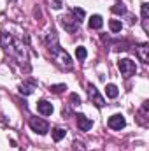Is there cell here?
<instances>
[{
  "label": "cell",
  "instance_id": "obj_6",
  "mask_svg": "<svg viewBox=\"0 0 149 151\" xmlns=\"http://www.w3.org/2000/svg\"><path fill=\"white\" fill-rule=\"evenodd\" d=\"M125 125H126V119L121 114H114L109 118V127L112 130H121V128H125Z\"/></svg>",
  "mask_w": 149,
  "mask_h": 151
},
{
  "label": "cell",
  "instance_id": "obj_19",
  "mask_svg": "<svg viewBox=\"0 0 149 151\" xmlns=\"http://www.w3.org/2000/svg\"><path fill=\"white\" fill-rule=\"evenodd\" d=\"M109 27H111V30L114 34H117V32H121V28H123V25H121V21H117V19H111V23H109Z\"/></svg>",
  "mask_w": 149,
  "mask_h": 151
},
{
  "label": "cell",
  "instance_id": "obj_2",
  "mask_svg": "<svg viewBox=\"0 0 149 151\" xmlns=\"http://www.w3.org/2000/svg\"><path fill=\"white\" fill-rule=\"evenodd\" d=\"M46 46H47L51 56H56V55L62 51V49H60V44H58V37H56L54 32H49V34L46 35Z\"/></svg>",
  "mask_w": 149,
  "mask_h": 151
},
{
  "label": "cell",
  "instance_id": "obj_8",
  "mask_svg": "<svg viewBox=\"0 0 149 151\" xmlns=\"http://www.w3.org/2000/svg\"><path fill=\"white\" fill-rule=\"evenodd\" d=\"M37 111L42 116H51L53 114V106L47 102V100H39L37 102Z\"/></svg>",
  "mask_w": 149,
  "mask_h": 151
},
{
  "label": "cell",
  "instance_id": "obj_14",
  "mask_svg": "<svg viewBox=\"0 0 149 151\" xmlns=\"http://www.w3.org/2000/svg\"><path fill=\"white\" fill-rule=\"evenodd\" d=\"M105 95H107L109 99H116V97L119 95L117 86H116V84H107V86H105Z\"/></svg>",
  "mask_w": 149,
  "mask_h": 151
},
{
  "label": "cell",
  "instance_id": "obj_9",
  "mask_svg": "<svg viewBox=\"0 0 149 151\" xmlns=\"http://www.w3.org/2000/svg\"><path fill=\"white\" fill-rule=\"evenodd\" d=\"M77 125H79V128H81L82 132H88V130L93 127V121L88 119L84 114H77Z\"/></svg>",
  "mask_w": 149,
  "mask_h": 151
},
{
  "label": "cell",
  "instance_id": "obj_21",
  "mask_svg": "<svg viewBox=\"0 0 149 151\" xmlns=\"http://www.w3.org/2000/svg\"><path fill=\"white\" fill-rule=\"evenodd\" d=\"M49 4H51V7H53V9H60V7L63 5V2H62V0H49Z\"/></svg>",
  "mask_w": 149,
  "mask_h": 151
},
{
  "label": "cell",
  "instance_id": "obj_4",
  "mask_svg": "<svg viewBox=\"0 0 149 151\" xmlns=\"http://www.w3.org/2000/svg\"><path fill=\"white\" fill-rule=\"evenodd\" d=\"M60 19H62L63 28H65L67 32H70V34H74L75 30L79 28V25H81V23H79V21L74 18V16H70V14H65V16H62Z\"/></svg>",
  "mask_w": 149,
  "mask_h": 151
},
{
  "label": "cell",
  "instance_id": "obj_11",
  "mask_svg": "<svg viewBox=\"0 0 149 151\" xmlns=\"http://www.w3.org/2000/svg\"><path fill=\"white\" fill-rule=\"evenodd\" d=\"M102 25H104L102 16L95 14V16H91V18H90V28H93V30H100V28H102Z\"/></svg>",
  "mask_w": 149,
  "mask_h": 151
},
{
  "label": "cell",
  "instance_id": "obj_15",
  "mask_svg": "<svg viewBox=\"0 0 149 151\" xmlns=\"http://www.w3.org/2000/svg\"><path fill=\"white\" fill-rule=\"evenodd\" d=\"M75 56H77V60H79V62L86 60V56H88V51H86V47H82V46L75 47Z\"/></svg>",
  "mask_w": 149,
  "mask_h": 151
},
{
  "label": "cell",
  "instance_id": "obj_12",
  "mask_svg": "<svg viewBox=\"0 0 149 151\" xmlns=\"http://www.w3.org/2000/svg\"><path fill=\"white\" fill-rule=\"evenodd\" d=\"M142 27H144V32H148V18H149V4H142Z\"/></svg>",
  "mask_w": 149,
  "mask_h": 151
},
{
  "label": "cell",
  "instance_id": "obj_17",
  "mask_svg": "<svg viewBox=\"0 0 149 151\" xmlns=\"http://www.w3.org/2000/svg\"><path fill=\"white\" fill-rule=\"evenodd\" d=\"M65 134H67V132H65L63 128H54V130H53V139L58 142V141H62V139L65 137Z\"/></svg>",
  "mask_w": 149,
  "mask_h": 151
},
{
  "label": "cell",
  "instance_id": "obj_20",
  "mask_svg": "<svg viewBox=\"0 0 149 151\" xmlns=\"http://www.w3.org/2000/svg\"><path fill=\"white\" fill-rule=\"evenodd\" d=\"M49 90H51L53 93H62L63 90H67V86H65V84H53Z\"/></svg>",
  "mask_w": 149,
  "mask_h": 151
},
{
  "label": "cell",
  "instance_id": "obj_16",
  "mask_svg": "<svg viewBox=\"0 0 149 151\" xmlns=\"http://www.w3.org/2000/svg\"><path fill=\"white\" fill-rule=\"evenodd\" d=\"M112 12H114V14H125V12H126V7H125V4H121V2L114 4V5H112Z\"/></svg>",
  "mask_w": 149,
  "mask_h": 151
},
{
  "label": "cell",
  "instance_id": "obj_10",
  "mask_svg": "<svg viewBox=\"0 0 149 151\" xmlns=\"http://www.w3.org/2000/svg\"><path fill=\"white\" fill-rule=\"evenodd\" d=\"M35 86H37V83H35L34 79L28 81V83H23V84L19 86V93H21V95H32L34 90H35Z\"/></svg>",
  "mask_w": 149,
  "mask_h": 151
},
{
  "label": "cell",
  "instance_id": "obj_18",
  "mask_svg": "<svg viewBox=\"0 0 149 151\" xmlns=\"http://www.w3.org/2000/svg\"><path fill=\"white\" fill-rule=\"evenodd\" d=\"M72 14H74V18L79 23H81V21L84 19V16H86V12H84L82 9H79V7H74V9H72Z\"/></svg>",
  "mask_w": 149,
  "mask_h": 151
},
{
  "label": "cell",
  "instance_id": "obj_13",
  "mask_svg": "<svg viewBox=\"0 0 149 151\" xmlns=\"http://www.w3.org/2000/svg\"><path fill=\"white\" fill-rule=\"evenodd\" d=\"M56 56H60V60H62V63L67 67V69H72V60H70V56L65 53V51H60Z\"/></svg>",
  "mask_w": 149,
  "mask_h": 151
},
{
  "label": "cell",
  "instance_id": "obj_7",
  "mask_svg": "<svg viewBox=\"0 0 149 151\" xmlns=\"http://www.w3.org/2000/svg\"><path fill=\"white\" fill-rule=\"evenodd\" d=\"M135 51H137V56H139V60L142 62V63H149V44H139L137 47H135Z\"/></svg>",
  "mask_w": 149,
  "mask_h": 151
},
{
  "label": "cell",
  "instance_id": "obj_22",
  "mask_svg": "<svg viewBox=\"0 0 149 151\" xmlns=\"http://www.w3.org/2000/svg\"><path fill=\"white\" fill-rule=\"evenodd\" d=\"M70 100H72V102H75V104H81V99H79V95H75V93H72V95H70Z\"/></svg>",
  "mask_w": 149,
  "mask_h": 151
},
{
  "label": "cell",
  "instance_id": "obj_5",
  "mask_svg": "<svg viewBox=\"0 0 149 151\" xmlns=\"http://www.w3.org/2000/svg\"><path fill=\"white\" fill-rule=\"evenodd\" d=\"M88 95H90V99H91V102L97 106V107H104V104H105V100H104V97L98 93V90L90 83L88 84Z\"/></svg>",
  "mask_w": 149,
  "mask_h": 151
},
{
  "label": "cell",
  "instance_id": "obj_1",
  "mask_svg": "<svg viewBox=\"0 0 149 151\" xmlns=\"http://www.w3.org/2000/svg\"><path fill=\"white\" fill-rule=\"evenodd\" d=\"M117 69H119V72L125 76V77H130V76H133L135 72H137L135 62H132L130 58H123V60H119V62H117Z\"/></svg>",
  "mask_w": 149,
  "mask_h": 151
},
{
  "label": "cell",
  "instance_id": "obj_3",
  "mask_svg": "<svg viewBox=\"0 0 149 151\" xmlns=\"http://www.w3.org/2000/svg\"><path fill=\"white\" fill-rule=\"evenodd\" d=\"M30 128L34 130V132H37L40 135H44V134H47L49 132V125H47V121H44V119H40V118H30Z\"/></svg>",
  "mask_w": 149,
  "mask_h": 151
}]
</instances>
